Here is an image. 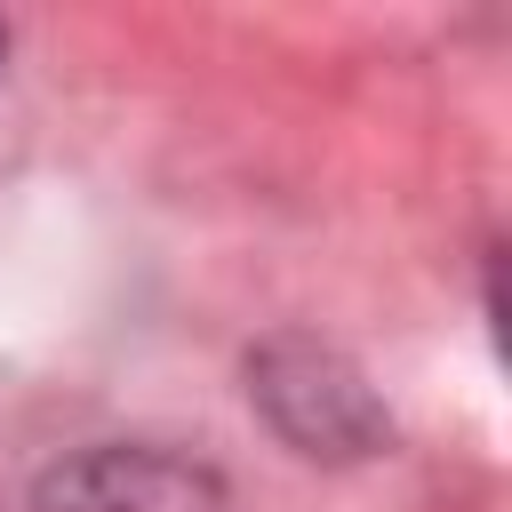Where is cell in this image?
Segmentation results:
<instances>
[{
    "mask_svg": "<svg viewBox=\"0 0 512 512\" xmlns=\"http://www.w3.org/2000/svg\"><path fill=\"white\" fill-rule=\"evenodd\" d=\"M248 400L264 408V424H272L296 456L344 464V456H376V448L392 440V416H384V400L368 392V376H360L344 352L312 344V336L264 344V352L248 360Z\"/></svg>",
    "mask_w": 512,
    "mask_h": 512,
    "instance_id": "obj_1",
    "label": "cell"
},
{
    "mask_svg": "<svg viewBox=\"0 0 512 512\" xmlns=\"http://www.w3.org/2000/svg\"><path fill=\"white\" fill-rule=\"evenodd\" d=\"M32 512H232V504H224L208 464H184L168 448L104 440V448H80V456L48 464L40 488H32Z\"/></svg>",
    "mask_w": 512,
    "mask_h": 512,
    "instance_id": "obj_2",
    "label": "cell"
},
{
    "mask_svg": "<svg viewBox=\"0 0 512 512\" xmlns=\"http://www.w3.org/2000/svg\"><path fill=\"white\" fill-rule=\"evenodd\" d=\"M0 56H8V24H0Z\"/></svg>",
    "mask_w": 512,
    "mask_h": 512,
    "instance_id": "obj_3",
    "label": "cell"
}]
</instances>
